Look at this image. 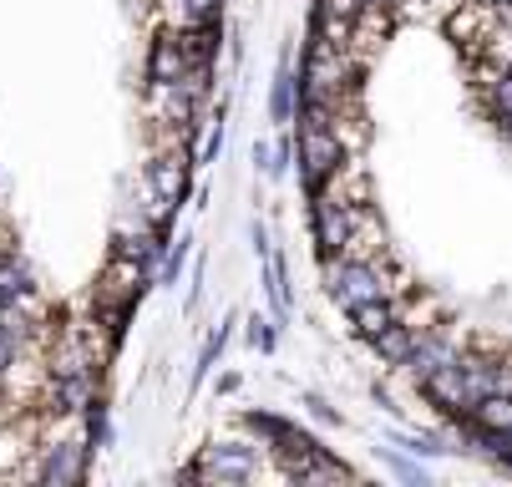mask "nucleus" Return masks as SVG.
Returning a JSON list of instances; mask_svg holds the SVG:
<instances>
[{
    "mask_svg": "<svg viewBox=\"0 0 512 487\" xmlns=\"http://www.w3.org/2000/svg\"><path fill=\"white\" fill-rule=\"evenodd\" d=\"M183 477H208V482H249L254 477V457L249 447H208Z\"/></svg>",
    "mask_w": 512,
    "mask_h": 487,
    "instance_id": "obj_3",
    "label": "nucleus"
},
{
    "mask_svg": "<svg viewBox=\"0 0 512 487\" xmlns=\"http://www.w3.org/2000/svg\"><path fill=\"white\" fill-rule=\"evenodd\" d=\"M218 6L224 0H158V16L163 26L193 31V26H218Z\"/></svg>",
    "mask_w": 512,
    "mask_h": 487,
    "instance_id": "obj_4",
    "label": "nucleus"
},
{
    "mask_svg": "<svg viewBox=\"0 0 512 487\" xmlns=\"http://www.w3.org/2000/svg\"><path fill=\"white\" fill-rule=\"evenodd\" d=\"M487 107H492V112H497L502 122L512 117V66H507V72H502V77H497V82L487 87Z\"/></svg>",
    "mask_w": 512,
    "mask_h": 487,
    "instance_id": "obj_7",
    "label": "nucleus"
},
{
    "mask_svg": "<svg viewBox=\"0 0 512 487\" xmlns=\"http://www.w3.org/2000/svg\"><path fill=\"white\" fill-rule=\"evenodd\" d=\"M295 122H300V132H295L300 178H305V188L315 193L320 183H330V178H335V168H340L350 153H345L340 132H335V122H330V107L300 102V107H295Z\"/></svg>",
    "mask_w": 512,
    "mask_h": 487,
    "instance_id": "obj_1",
    "label": "nucleus"
},
{
    "mask_svg": "<svg viewBox=\"0 0 512 487\" xmlns=\"http://www.w3.org/2000/svg\"><path fill=\"white\" fill-rule=\"evenodd\" d=\"M87 467H82V447H56L51 452V462L41 467V477L46 482H77Z\"/></svg>",
    "mask_w": 512,
    "mask_h": 487,
    "instance_id": "obj_6",
    "label": "nucleus"
},
{
    "mask_svg": "<svg viewBox=\"0 0 512 487\" xmlns=\"http://www.w3.org/2000/svg\"><path fill=\"white\" fill-rule=\"evenodd\" d=\"M289 112H295V82H289V77H279V82H274V117L284 122Z\"/></svg>",
    "mask_w": 512,
    "mask_h": 487,
    "instance_id": "obj_8",
    "label": "nucleus"
},
{
    "mask_svg": "<svg viewBox=\"0 0 512 487\" xmlns=\"http://www.w3.org/2000/svg\"><path fill=\"white\" fill-rule=\"evenodd\" d=\"M416 335H421V325H416V320H396V325H386L381 335H371V351H376L386 366H406Z\"/></svg>",
    "mask_w": 512,
    "mask_h": 487,
    "instance_id": "obj_5",
    "label": "nucleus"
},
{
    "mask_svg": "<svg viewBox=\"0 0 512 487\" xmlns=\"http://www.w3.org/2000/svg\"><path fill=\"white\" fill-rule=\"evenodd\" d=\"M188 148H163V153H153V163H148V193H153V224H163L173 208H178V198H183V188H188Z\"/></svg>",
    "mask_w": 512,
    "mask_h": 487,
    "instance_id": "obj_2",
    "label": "nucleus"
},
{
    "mask_svg": "<svg viewBox=\"0 0 512 487\" xmlns=\"http://www.w3.org/2000/svg\"><path fill=\"white\" fill-rule=\"evenodd\" d=\"M249 340L259 345V351H269V345H274V330H269L264 320H254V330H249Z\"/></svg>",
    "mask_w": 512,
    "mask_h": 487,
    "instance_id": "obj_9",
    "label": "nucleus"
}]
</instances>
